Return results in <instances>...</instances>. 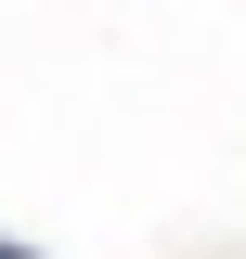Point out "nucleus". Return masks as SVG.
I'll return each mask as SVG.
<instances>
[{
  "label": "nucleus",
  "instance_id": "obj_1",
  "mask_svg": "<svg viewBox=\"0 0 246 259\" xmlns=\"http://www.w3.org/2000/svg\"><path fill=\"white\" fill-rule=\"evenodd\" d=\"M0 259H26V246H0Z\"/></svg>",
  "mask_w": 246,
  "mask_h": 259
}]
</instances>
